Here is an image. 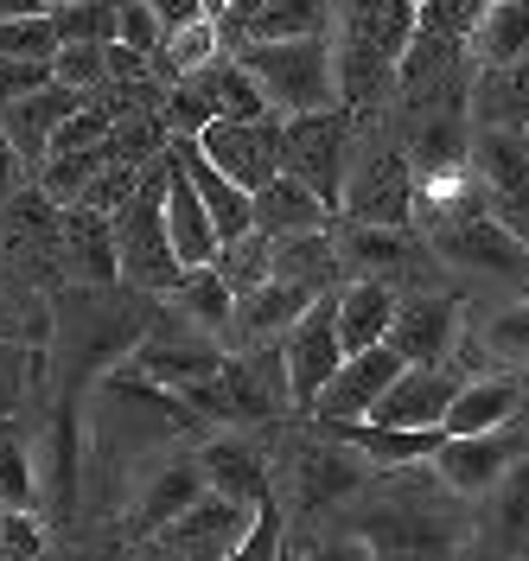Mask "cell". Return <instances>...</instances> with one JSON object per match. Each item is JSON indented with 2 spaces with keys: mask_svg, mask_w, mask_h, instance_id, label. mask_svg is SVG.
Listing matches in <instances>:
<instances>
[{
  "mask_svg": "<svg viewBox=\"0 0 529 561\" xmlns=\"http://www.w3.org/2000/svg\"><path fill=\"white\" fill-rule=\"evenodd\" d=\"M198 466H205V485L217 497H230V504H243V511H262L275 491H268V459L255 440H205L198 447Z\"/></svg>",
  "mask_w": 529,
  "mask_h": 561,
  "instance_id": "7402d4cb",
  "label": "cell"
},
{
  "mask_svg": "<svg viewBox=\"0 0 529 561\" xmlns=\"http://www.w3.org/2000/svg\"><path fill=\"white\" fill-rule=\"evenodd\" d=\"M313 300L319 294L313 287H300V280H262L255 294H237V313H230V325H223V351L281 345Z\"/></svg>",
  "mask_w": 529,
  "mask_h": 561,
  "instance_id": "2e32d148",
  "label": "cell"
},
{
  "mask_svg": "<svg viewBox=\"0 0 529 561\" xmlns=\"http://www.w3.org/2000/svg\"><path fill=\"white\" fill-rule=\"evenodd\" d=\"M51 77L65 83V90H103L108 83V45H58V58H51Z\"/></svg>",
  "mask_w": 529,
  "mask_h": 561,
  "instance_id": "ee69618b",
  "label": "cell"
},
{
  "mask_svg": "<svg viewBox=\"0 0 529 561\" xmlns=\"http://www.w3.org/2000/svg\"><path fill=\"white\" fill-rule=\"evenodd\" d=\"M415 7H422V0H415Z\"/></svg>",
  "mask_w": 529,
  "mask_h": 561,
  "instance_id": "6125c7cd",
  "label": "cell"
},
{
  "mask_svg": "<svg viewBox=\"0 0 529 561\" xmlns=\"http://www.w3.org/2000/svg\"><path fill=\"white\" fill-rule=\"evenodd\" d=\"M472 128H529V58L472 70Z\"/></svg>",
  "mask_w": 529,
  "mask_h": 561,
  "instance_id": "4316f807",
  "label": "cell"
},
{
  "mask_svg": "<svg viewBox=\"0 0 529 561\" xmlns=\"http://www.w3.org/2000/svg\"><path fill=\"white\" fill-rule=\"evenodd\" d=\"M332 243L352 280H427L434 268V249L415 243V230H383V224H332Z\"/></svg>",
  "mask_w": 529,
  "mask_h": 561,
  "instance_id": "7c38bea8",
  "label": "cell"
},
{
  "mask_svg": "<svg viewBox=\"0 0 529 561\" xmlns=\"http://www.w3.org/2000/svg\"><path fill=\"white\" fill-rule=\"evenodd\" d=\"M0 339H7V280H0Z\"/></svg>",
  "mask_w": 529,
  "mask_h": 561,
  "instance_id": "6f0895ef",
  "label": "cell"
},
{
  "mask_svg": "<svg viewBox=\"0 0 529 561\" xmlns=\"http://www.w3.org/2000/svg\"><path fill=\"white\" fill-rule=\"evenodd\" d=\"M223 58V26H217L211 13L205 20H192V26H173V33L160 38V51H153V77L173 90V83H192L205 65Z\"/></svg>",
  "mask_w": 529,
  "mask_h": 561,
  "instance_id": "4dcf8cb0",
  "label": "cell"
},
{
  "mask_svg": "<svg viewBox=\"0 0 529 561\" xmlns=\"http://www.w3.org/2000/svg\"><path fill=\"white\" fill-rule=\"evenodd\" d=\"M166 115L160 108H141V115H128V122H115L108 128V160L115 167H153L160 153H166Z\"/></svg>",
  "mask_w": 529,
  "mask_h": 561,
  "instance_id": "ab89813d",
  "label": "cell"
},
{
  "mask_svg": "<svg viewBox=\"0 0 529 561\" xmlns=\"http://www.w3.org/2000/svg\"><path fill=\"white\" fill-rule=\"evenodd\" d=\"M427 249H434L440 268H459V275H497V280L529 275V243L524 237H510L492 210L465 217V224H453V230H434Z\"/></svg>",
  "mask_w": 529,
  "mask_h": 561,
  "instance_id": "4fadbf2b",
  "label": "cell"
},
{
  "mask_svg": "<svg viewBox=\"0 0 529 561\" xmlns=\"http://www.w3.org/2000/svg\"><path fill=\"white\" fill-rule=\"evenodd\" d=\"M45 83H58L45 58H0V108L20 103V96H33V90H45Z\"/></svg>",
  "mask_w": 529,
  "mask_h": 561,
  "instance_id": "f907efd6",
  "label": "cell"
},
{
  "mask_svg": "<svg viewBox=\"0 0 529 561\" xmlns=\"http://www.w3.org/2000/svg\"><path fill=\"white\" fill-rule=\"evenodd\" d=\"M524 454H529V427L524 421H504L492 434H453V440H440V454L427 459V466H434V479L453 497H492Z\"/></svg>",
  "mask_w": 529,
  "mask_h": 561,
  "instance_id": "52a82bcc",
  "label": "cell"
},
{
  "mask_svg": "<svg viewBox=\"0 0 529 561\" xmlns=\"http://www.w3.org/2000/svg\"><path fill=\"white\" fill-rule=\"evenodd\" d=\"M65 45H115L122 38V0H71L51 13Z\"/></svg>",
  "mask_w": 529,
  "mask_h": 561,
  "instance_id": "60d3db41",
  "label": "cell"
},
{
  "mask_svg": "<svg viewBox=\"0 0 529 561\" xmlns=\"http://www.w3.org/2000/svg\"><path fill=\"white\" fill-rule=\"evenodd\" d=\"M223 357H230V351L211 345L198 325H185L179 313H166V319H153V325H147L141 345L128 351V370H135L141 383H153V389L185 396L192 383H211L217 370H223Z\"/></svg>",
  "mask_w": 529,
  "mask_h": 561,
  "instance_id": "5b68a950",
  "label": "cell"
},
{
  "mask_svg": "<svg viewBox=\"0 0 529 561\" xmlns=\"http://www.w3.org/2000/svg\"><path fill=\"white\" fill-rule=\"evenodd\" d=\"M173 160H179V173L198 185V198H205V210H211V224H217V237H223V243H237V237L255 230V198H249L237 179L217 173L211 160L198 153V140H192V147H173Z\"/></svg>",
  "mask_w": 529,
  "mask_h": 561,
  "instance_id": "cb8c5ba5",
  "label": "cell"
},
{
  "mask_svg": "<svg viewBox=\"0 0 529 561\" xmlns=\"http://www.w3.org/2000/svg\"><path fill=\"white\" fill-rule=\"evenodd\" d=\"M524 561H529V542H524Z\"/></svg>",
  "mask_w": 529,
  "mask_h": 561,
  "instance_id": "91938a15",
  "label": "cell"
},
{
  "mask_svg": "<svg viewBox=\"0 0 529 561\" xmlns=\"http://www.w3.org/2000/svg\"><path fill=\"white\" fill-rule=\"evenodd\" d=\"M0 511H38V479L20 421H0Z\"/></svg>",
  "mask_w": 529,
  "mask_h": 561,
  "instance_id": "f35d334b",
  "label": "cell"
},
{
  "mask_svg": "<svg viewBox=\"0 0 529 561\" xmlns=\"http://www.w3.org/2000/svg\"><path fill=\"white\" fill-rule=\"evenodd\" d=\"M192 83L211 96L217 115H243V122H255V115H275V108H268V96H262V83L243 70V58H237V51H223L217 65H205Z\"/></svg>",
  "mask_w": 529,
  "mask_h": 561,
  "instance_id": "d6a6232c",
  "label": "cell"
},
{
  "mask_svg": "<svg viewBox=\"0 0 529 561\" xmlns=\"http://www.w3.org/2000/svg\"><path fill=\"white\" fill-rule=\"evenodd\" d=\"M352 128L357 115L345 103L287 115L281 128V173H294L307 192H319L332 210H345V179H352Z\"/></svg>",
  "mask_w": 529,
  "mask_h": 561,
  "instance_id": "277c9868",
  "label": "cell"
},
{
  "mask_svg": "<svg viewBox=\"0 0 529 561\" xmlns=\"http://www.w3.org/2000/svg\"><path fill=\"white\" fill-rule=\"evenodd\" d=\"M58 262H65L77 280H90V287L122 280V262H115V217H103V210H90V205H65V217H58Z\"/></svg>",
  "mask_w": 529,
  "mask_h": 561,
  "instance_id": "ffe728a7",
  "label": "cell"
},
{
  "mask_svg": "<svg viewBox=\"0 0 529 561\" xmlns=\"http://www.w3.org/2000/svg\"><path fill=\"white\" fill-rule=\"evenodd\" d=\"M166 179H173V147L141 173V192L115 210V262L135 294H173L185 280V262L166 230Z\"/></svg>",
  "mask_w": 529,
  "mask_h": 561,
  "instance_id": "3957f363",
  "label": "cell"
},
{
  "mask_svg": "<svg viewBox=\"0 0 529 561\" xmlns=\"http://www.w3.org/2000/svg\"><path fill=\"white\" fill-rule=\"evenodd\" d=\"M281 128H287V115H255V122H243V115H217L211 128L198 135V153L255 198L268 179H281Z\"/></svg>",
  "mask_w": 529,
  "mask_h": 561,
  "instance_id": "30bf717a",
  "label": "cell"
},
{
  "mask_svg": "<svg viewBox=\"0 0 529 561\" xmlns=\"http://www.w3.org/2000/svg\"><path fill=\"white\" fill-rule=\"evenodd\" d=\"M447 561H497V542H492V536H472V542H459Z\"/></svg>",
  "mask_w": 529,
  "mask_h": 561,
  "instance_id": "db71d44e",
  "label": "cell"
},
{
  "mask_svg": "<svg viewBox=\"0 0 529 561\" xmlns=\"http://www.w3.org/2000/svg\"><path fill=\"white\" fill-rule=\"evenodd\" d=\"M465 51H472V70L529 58V7H517V0H492L485 20H479L472 38H465Z\"/></svg>",
  "mask_w": 529,
  "mask_h": 561,
  "instance_id": "1f68e13d",
  "label": "cell"
},
{
  "mask_svg": "<svg viewBox=\"0 0 529 561\" xmlns=\"http://www.w3.org/2000/svg\"><path fill=\"white\" fill-rule=\"evenodd\" d=\"M459 370H447V364H409L395 383H389V396L370 409V421L377 427H447V409H453L459 396Z\"/></svg>",
  "mask_w": 529,
  "mask_h": 561,
  "instance_id": "ac0fdd59",
  "label": "cell"
},
{
  "mask_svg": "<svg viewBox=\"0 0 529 561\" xmlns=\"http://www.w3.org/2000/svg\"><path fill=\"white\" fill-rule=\"evenodd\" d=\"M492 497H497V511H492L497 556H524V542H529V454L510 466V479H504Z\"/></svg>",
  "mask_w": 529,
  "mask_h": 561,
  "instance_id": "8d00e7d4",
  "label": "cell"
},
{
  "mask_svg": "<svg viewBox=\"0 0 529 561\" xmlns=\"http://www.w3.org/2000/svg\"><path fill=\"white\" fill-rule=\"evenodd\" d=\"M338 0H275L249 20V38H325Z\"/></svg>",
  "mask_w": 529,
  "mask_h": 561,
  "instance_id": "d590c367",
  "label": "cell"
},
{
  "mask_svg": "<svg viewBox=\"0 0 529 561\" xmlns=\"http://www.w3.org/2000/svg\"><path fill=\"white\" fill-rule=\"evenodd\" d=\"M313 440H300L294 447V504L300 511H325V504H345L357 485H364V466H357V447H345V440H325L319 427H307Z\"/></svg>",
  "mask_w": 529,
  "mask_h": 561,
  "instance_id": "d6986e66",
  "label": "cell"
},
{
  "mask_svg": "<svg viewBox=\"0 0 529 561\" xmlns=\"http://www.w3.org/2000/svg\"><path fill=\"white\" fill-rule=\"evenodd\" d=\"M485 205V185H479V173H472V160L465 167H447V173H422L415 179V230H453V224H465V217H479Z\"/></svg>",
  "mask_w": 529,
  "mask_h": 561,
  "instance_id": "603a6c76",
  "label": "cell"
},
{
  "mask_svg": "<svg viewBox=\"0 0 529 561\" xmlns=\"http://www.w3.org/2000/svg\"><path fill=\"white\" fill-rule=\"evenodd\" d=\"M77 485H83V402L77 389H65L38 434V517L51 529L77 517Z\"/></svg>",
  "mask_w": 529,
  "mask_h": 561,
  "instance_id": "ba28073f",
  "label": "cell"
},
{
  "mask_svg": "<svg viewBox=\"0 0 529 561\" xmlns=\"http://www.w3.org/2000/svg\"><path fill=\"white\" fill-rule=\"evenodd\" d=\"M287 357V389H294V415H313L319 389L345 370V339H338V287L319 294L313 307L300 313V325L281 339Z\"/></svg>",
  "mask_w": 529,
  "mask_h": 561,
  "instance_id": "9c48e42d",
  "label": "cell"
},
{
  "mask_svg": "<svg viewBox=\"0 0 529 561\" xmlns=\"http://www.w3.org/2000/svg\"><path fill=\"white\" fill-rule=\"evenodd\" d=\"M166 300H173V313L185 319V325H205V332H223L230 313H237V294L223 287L217 268H185V280H179Z\"/></svg>",
  "mask_w": 529,
  "mask_h": 561,
  "instance_id": "836d02e7",
  "label": "cell"
},
{
  "mask_svg": "<svg viewBox=\"0 0 529 561\" xmlns=\"http://www.w3.org/2000/svg\"><path fill=\"white\" fill-rule=\"evenodd\" d=\"M402 370H409V364H402L389 345L357 351V357H345V370L319 389V402H313L307 421H370V409L389 396V383H395Z\"/></svg>",
  "mask_w": 529,
  "mask_h": 561,
  "instance_id": "e0dca14e",
  "label": "cell"
},
{
  "mask_svg": "<svg viewBox=\"0 0 529 561\" xmlns=\"http://www.w3.org/2000/svg\"><path fill=\"white\" fill-rule=\"evenodd\" d=\"M243 70L262 83V96L275 115H313L338 108V45L325 38H243L237 45Z\"/></svg>",
  "mask_w": 529,
  "mask_h": 561,
  "instance_id": "6da1fadb",
  "label": "cell"
},
{
  "mask_svg": "<svg viewBox=\"0 0 529 561\" xmlns=\"http://www.w3.org/2000/svg\"><path fill=\"white\" fill-rule=\"evenodd\" d=\"M281 524H287V517H281V504L268 497V504L255 511L249 536L237 542V549H230V561H281Z\"/></svg>",
  "mask_w": 529,
  "mask_h": 561,
  "instance_id": "7dc6e473",
  "label": "cell"
},
{
  "mask_svg": "<svg viewBox=\"0 0 529 561\" xmlns=\"http://www.w3.org/2000/svg\"><path fill=\"white\" fill-rule=\"evenodd\" d=\"M332 217H338V210L325 205L319 192H307L294 173L268 179V185L255 192V230H262V237H307V230H332Z\"/></svg>",
  "mask_w": 529,
  "mask_h": 561,
  "instance_id": "d4e9b609",
  "label": "cell"
},
{
  "mask_svg": "<svg viewBox=\"0 0 529 561\" xmlns=\"http://www.w3.org/2000/svg\"><path fill=\"white\" fill-rule=\"evenodd\" d=\"M492 0H422V33L440 38H472V26L485 20Z\"/></svg>",
  "mask_w": 529,
  "mask_h": 561,
  "instance_id": "bcb514c9",
  "label": "cell"
},
{
  "mask_svg": "<svg viewBox=\"0 0 529 561\" xmlns=\"http://www.w3.org/2000/svg\"><path fill=\"white\" fill-rule=\"evenodd\" d=\"M517 7H529V0H517Z\"/></svg>",
  "mask_w": 529,
  "mask_h": 561,
  "instance_id": "94428289",
  "label": "cell"
},
{
  "mask_svg": "<svg viewBox=\"0 0 529 561\" xmlns=\"http://www.w3.org/2000/svg\"><path fill=\"white\" fill-rule=\"evenodd\" d=\"M115 167L108 160V140L103 147H77V153H51L45 167H38V192L51 198V205H83V192H90V179Z\"/></svg>",
  "mask_w": 529,
  "mask_h": 561,
  "instance_id": "e575fe53",
  "label": "cell"
},
{
  "mask_svg": "<svg viewBox=\"0 0 529 561\" xmlns=\"http://www.w3.org/2000/svg\"><path fill=\"white\" fill-rule=\"evenodd\" d=\"M479 345L492 351L497 364H529V307H504L479 325Z\"/></svg>",
  "mask_w": 529,
  "mask_h": 561,
  "instance_id": "f6af8a7d",
  "label": "cell"
},
{
  "mask_svg": "<svg viewBox=\"0 0 529 561\" xmlns=\"http://www.w3.org/2000/svg\"><path fill=\"white\" fill-rule=\"evenodd\" d=\"M179 402H185L198 421H230V427H275V421L294 409L281 345L230 351V357H223V370H217L211 383H192Z\"/></svg>",
  "mask_w": 529,
  "mask_h": 561,
  "instance_id": "7a4b0ae2",
  "label": "cell"
},
{
  "mask_svg": "<svg viewBox=\"0 0 529 561\" xmlns=\"http://www.w3.org/2000/svg\"><path fill=\"white\" fill-rule=\"evenodd\" d=\"M58 26H51V13H26V20H7L0 26V58H58Z\"/></svg>",
  "mask_w": 529,
  "mask_h": 561,
  "instance_id": "7bdbcfd3",
  "label": "cell"
},
{
  "mask_svg": "<svg viewBox=\"0 0 529 561\" xmlns=\"http://www.w3.org/2000/svg\"><path fill=\"white\" fill-rule=\"evenodd\" d=\"M20 167H26V160H20V147L7 140V122H0V205L20 198Z\"/></svg>",
  "mask_w": 529,
  "mask_h": 561,
  "instance_id": "816d5d0a",
  "label": "cell"
},
{
  "mask_svg": "<svg viewBox=\"0 0 529 561\" xmlns=\"http://www.w3.org/2000/svg\"><path fill=\"white\" fill-rule=\"evenodd\" d=\"M26 13H45V7H38V0H0V26H7V20H26Z\"/></svg>",
  "mask_w": 529,
  "mask_h": 561,
  "instance_id": "11a10c76",
  "label": "cell"
},
{
  "mask_svg": "<svg viewBox=\"0 0 529 561\" xmlns=\"http://www.w3.org/2000/svg\"><path fill=\"white\" fill-rule=\"evenodd\" d=\"M211 268L223 275V287H230V294H255L262 280H275V237L249 230V237H237V243L217 249Z\"/></svg>",
  "mask_w": 529,
  "mask_h": 561,
  "instance_id": "74e56055",
  "label": "cell"
},
{
  "mask_svg": "<svg viewBox=\"0 0 529 561\" xmlns=\"http://www.w3.org/2000/svg\"><path fill=\"white\" fill-rule=\"evenodd\" d=\"M205 466H198V454L192 459H166V466H153L141 479V491L128 497V511H122V536L128 542H153L166 524H179L198 497H205Z\"/></svg>",
  "mask_w": 529,
  "mask_h": 561,
  "instance_id": "9a60e30c",
  "label": "cell"
},
{
  "mask_svg": "<svg viewBox=\"0 0 529 561\" xmlns=\"http://www.w3.org/2000/svg\"><path fill=\"white\" fill-rule=\"evenodd\" d=\"M395 325V287L383 280H352L338 287V339H345V357L357 351H377Z\"/></svg>",
  "mask_w": 529,
  "mask_h": 561,
  "instance_id": "f1b7e54d",
  "label": "cell"
},
{
  "mask_svg": "<svg viewBox=\"0 0 529 561\" xmlns=\"http://www.w3.org/2000/svg\"><path fill=\"white\" fill-rule=\"evenodd\" d=\"M141 173L147 167H103V173L90 179V192H83V205L103 210V217H115V210L128 205L135 192H141Z\"/></svg>",
  "mask_w": 529,
  "mask_h": 561,
  "instance_id": "c3c4849f",
  "label": "cell"
},
{
  "mask_svg": "<svg viewBox=\"0 0 529 561\" xmlns=\"http://www.w3.org/2000/svg\"><path fill=\"white\" fill-rule=\"evenodd\" d=\"M38 377H45V351L0 339V421L20 415V402H26V383H38Z\"/></svg>",
  "mask_w": 529,
  "mask_h": 561,
  "instance_id": "b9f144b4",
  "label": "cell"
},
{
  "mask_svg": "<svg viewBox=\"0 0 529 561\" xmlns=\"http://www.w3.org/2000/svg\"><path fill=\"white\" fill-rule=\"evenodd\" d=\"M38 7H45V13H58V7H71V0H38Z\"/></svg>",
  "mask_w": 529,
  "mask_h": 561,
  "instance_id": "680465c9",
  "label": "cell"
},
{
  "mask_svg": "<svg viewBox=\"0 0 529 561\" xmlns=\"http://www.w3.org/2000/svg\"><path fill=\"white\" fill-rule=\"evenodd\" d=\"M275 280H300V287H313V294H332V287H345V262H338V243H332V230L275 237Z\"/></svg>",
  "mask_w": 529,
  "mask_h": 561,
  "instance_id": "f546056e",
  "label": "cell"
},
{
  "mask_svg": "<svg viewBox=\"0 0 529 561\" xmlns=\"http://www.w3.org/2000/svg\"><path fill=\"white\" fill-rule=\"evenodd\" d=\"M465 332V313H459L453 294L427 287V294H402L395 300V325H389L383 345L402 357V364H447Z\"/></svg>",
  "mask_w": 529,
  "mask_h": 561,
  "instance_id": "5bb4252c",
  "label": "cell"
},
{
  "mask_svg": "<svg viewBox=\"0 0 529 561\" xmlns=\"http://www.w3.org/2000/svg\"><path fill=\"white\" fill-rule=\"evenodd\" d=\"M377 556V549H370ZM377 561H447V556H434V549H383Z\"/></svg>",
  "mask_w": 529,
  "mask_h": 561,
  "instance_id": "9f6ffc18",
  "label": "cell"
},
{
  "mask_svg": "<svg viewBox=\"0 0 529 561\" xmlns=\"http://www.w3.org/2000/svg\"><path fill=\"white\" fill-rule=\"evenodd\" d=\"M77 108H83V90H65V83H45L33 96H20V103L0 108V122H7V140L20 147V160H33L45 167V153H51V135L71 122Z\"/></svg>",
  "mask_w": 529,
  "mask_h": 561,
  "instance_id": "44dd1931",
  "label": "cell"
},
{
  "mask_svg": "<svg viewBox=\"0 0 529 561\" xmlns=\"http://www.w3.org/2000/svg\"><path fill=\"white\" fill-rule=\"evenodd\" d=\"M153 13H160V26L173 33V26H192V20H205V0H147Z\"/></svg>",
  "mask_w": 529,
  "mask_h": 561,
  "instance_id": "f5cc1de1",
  "label": "cell"
},
{
  "mask_svg": "<svg viewBox=\"0 0 529 561\" xmlns=\"http://www.w3.org/2000/svg\"><path fill=\"white\" fill-rule=\"evenodd\" d=\"M345 224H383V230H415V167L395 140H377L345 179Z\"/></svg>",
  "mask_w": 529,
  "mask_h": 561,
  "instance_id": "8992f818",
  "label": "cell"
},
{
  "mask_svg": "<svg viewBox=\"0 0 529 561\" xmlns=\"http://www.w3.org/2000/svg\"><path fill=\"white\" fill-rule=\"evenodd\" d=\"M160 38H166V26H160V13H153L147 0H122V38H115V45H128V51H141L147 65H153V51H160Z\"/></svg>",
  "mask_w": 529,
  "mask_h": 561,
  "instance_id": "681fc988",
  "label": "cell"
},
{
  "mask_svg": "<svg viewBox=\"0 0 529 561\" xmlns=\"http://www.w3.org/2000/svg\"><path fill=\"white\" fill-rule=\"evenodd\" d=\"M517 409H524V383H517L510 370L472 377V383H459L453 409H447V440H453V434H492L504 421H517Z\"/></svg>",
  "mask_w": 529,
  "mask_h": 561,
  "instance_id": "83f0119b",
  "label": "cell"
},
{
  "mask_svg": "<svg viewBox=\"0 0 529 561\" xmlns=\"http://www.w3.org/2000/svg\"><path fill=\"white\" fill-rule=\"evenodd\" d=\"M472 173L492 217L529 243V128H472Z\"/></svg>",
  "mask_w": 529,
  "mask_h": 561,
  "instance_id": "8fae6325",
  "label": "cell"
},
{
  "mask_svg": "<svg viewBox=\"0 0 529 561\" xmlns=\"http://www.w3.org/2000/svg\"><path fill=\"white\" fill-rule=\"evenodd\" d=\"M166 230H173V249H179L185 268H211L217 249H223L211 210H205V198H198V185L179 173V160H173V179H166Z\"/></svg>",
  "mask_w": 529,
  "mask_h": 561,
  "instance_id": "484cf974",
  "label": "cell"
}]
</instances>
